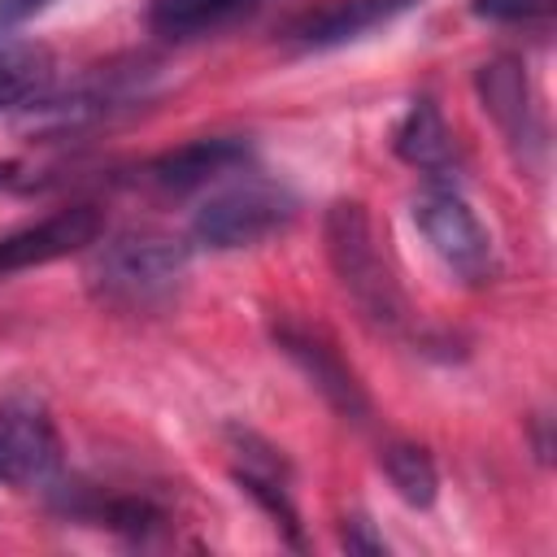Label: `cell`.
I'll return each mask as SVG.
<instances>
[{"mask_svg": "<svg viewBox=\"0 0 557 557\" xmlns=\"http://www.w3.org/2000/svg\"><path fill=\"white\" fill-rule=\"evenodd\" d=\"M100 231H104V218L96 205H65L39 222H26V226L0 235V278L87 252L100 239Z\"/></svg>", "mask_w": 557, "mask_h": 557, "instance_id": "obj_7", "label": "cell"}, {"mask_svg": "<svg viewBox=\"0 0 557 557\" xmlns=\"http://www.w3.org/2000/svg\"><path fill=\"white\" fill-rule=\"evenodd\" d=\"M557 0H470V13L492 26H540L548 22Z\"/></svg>", "mask_w": 557, "mask_h": 557, "instance_id": "obj_16", "label": "cell"}, {"mask_svg": "<svg viewBox=\"0 0 557 557\" xmlns=\"http://www.w3.org/2000/svg\"><path fill=\"white\" fill-rule=\"evenodd\" d=\"M392 144H396V157L405 165L422 170L431 183H448L453 187L457 165H461V152H457V139H453V131H448V122H444V113H440L435 100H426V96L413 100L405 109Z\"/></svg>", "mask_w": 557, "mask_h": 557, "instance_id": "obj_12", "label": "cell"}, {"mask_svg": "<svg viewBox=\"0 0 557 557\" xmlns=\"http://www.w3.org/2000/svg\"><path fill=\"white\" fill-rule=\"evenodd\" d=\"M296 218V196L270 178H239L218 187L191 218V244L209 252L252 248Z\"/></svg>", "mask_w": 557, "mask_h": 557, "instance_id": "obj_3", "label": "cell"}, {"mask_svg": "<svg viewBox=\"0 0 557 557\" xmlns=\"http://www.w3.org/2000/svg\"><path fill=\"white\" fill-rule=\"evenodd\" d=\"M413 222L426 235L431 252L457 278H466V283H487L492 278V239H487L483 222L474 218V209L461 200L457 187L431 183L413 200Z\"/></svg>", "mask_w": 557, "mask_h": 557, "instance_id": "obj_4", "label": "cell"}, {"mask_svg": "<svg viewBox=\"0 0 557 557\" xmlns=\"http://www.w3.org/2000/svg\"><path fill=\"white\" fill-rule=\"evenodd\" d=\"M61 470V435L52 413L30 396L0 400V483L17 492L48 487Z\"/></svg>", "mask_w": 557, "mask_h": 557, "instance_id": "obj_5", "label": "cell"}, {"mask_svg": "<svg viewBox=\"0 0 557 557\" xmlns=\"http://www.w3.org/2000/svg\"><path fill=\"white\" fill-rule=\"evenodd\" d=\"M52 0H0V35H13L17 26H26L35 13H44Z\"/></svg>", "mask_w": 557, "mask_h": 557, "instance_id": "obj_17", "label": "cell"}, {"mask_svg": "<svg viewBox=\"0 0 557 557\" xmlns=\"http://www.w3.org/2000/svg\"><path fill=\"white\" fill-rule=\"evenodd\" d=\"M13 170H17V165H0V187H4L9 178H13Z\"/></svg>", "mask_w": 557, "mask_h": 557, "instance_id": "obj_19", "label": "cell"}, {"mask_svg": "<svg viewBox=\"0 0 557 557\" xmlns=\"http://www.w3.org/2000/svg\"><path fill=\"white\" fill-rule=\"evenodd\" d=\"M474 91L487 109V117L505 131V139L513 144L518 157H527L531 148H544V126H540V109L527 83V70L513 57H496L487 65H479L474 74Z\"/></svg>", "mask_w": 557, "mask_h": 557, "instance_id": "obj_9", "label": "cell"}, {"mask_svg": "<svg viewBox=\"0 0 557 557\" xmlns=\"http://www.w3.org/2000/svg\"><path fill=\"white\" fill-rule=\"evenodd\" d=\"M48 78H52V52L44 44L0 48V113L35 104L44 96Z\"/></svg>", "mask_w": 557, "mask_h": 557, "instance_id": "obj_13", "label": "cell"}, {"mask_svg": "<svg viewBox=\"0 0 557 557\" xmlns=\"http://www.w3.org/2000/svg\"><path fill=\"white\" fill-rule=\"evenodd\" d=\"M322 239H326V261L339 278V287L348 292V300L379 331H400L409 322V300H405L396 270L387 265V257L374 239L366 205L361 200H335L326 209Z\"/></svg>", "mask_w": 557, "mask_h": 557, "instance_id": "obj_1", "label": "cell"}, {"mask_svg": "<svg viewBox=\"0 0 557 557\" xmlns=\"http://www.w3.org/2000/svg\"><path fill=\"white\" fill-rule=\"evenodd\" d=\"M252 0H148V26L157 35H174V39H187V35H200L218 22H226L231 13L248 9Z\"/></svg>", "mask_w": 557, "mask_h": 557, "instance_id": "obj_15", "label": "cell"}, {"mask_svg": "<svg viewBox=\"0 0 557 557\" xmlns=\"http://www.w3.org/2000/svg\"><path fill=\"white\" fill-rule=\"evenodd\" d=\"M422 0H326V4L309 9L305 17H296L287 39L300 52H331V48L366 39L370 30L392 26L396 17H405Z\"/></svg>", "mask_w": 557, "mask_h": 557, "instance_id": "obj_8", "label": "cell"}, {"mask_svg": "<svg viewBox=\"0 0 557 557\" xmlns=\"http://www.w3.org/2000/svg\"><path fill=\"white\" fill-rule=\"evenodd\" d=\"M248 161H252V144L248 139H239V135H200V139H187V144L161 152L148 165V178L161 191L187 196V191L222 183L226 174L244 170Z\"/></svg>", "mask_w": 557, "mask_h": 557, "instance_id": "obj_10", "label": "cell"}, {"mask_svg": "<svg viewBox=\"0 0 557 557\" xmlns=\"http://www.w3.org/2000/svg\"><path fill=\"white\" fill-rule=\"evenodd\" d=\"M379 466H383L387 483L396 487V496H400L405 505L426 509V505L435 500L440 474H435V461H431L426 448H418V444H409V440H387V444L379 448Z\"/></svg>", "mask_w": 557, "mask_h": 557, "instance_id": "obj_14", "label": "cell"}, {"mask_svg": "<svg viewBox=\"0 0 557 557\" xmlns=\"http://www.w3.org/2000/svg\"><path fill=\"white\" fill-rule=\"evenodd\" d=\"M344 548H348V553H383L387 544L370 531V522H366V518H352V522L344 527Z\"/></svg>", "mask_w": 557, "mask_h": 557, "instance_id": "obj_18", "label": "cell"}, {"mask_svg": "<svg viewBox=\"0 0 557 557\" xmlns=\"http://www.w3.org/2000/svg\"><path fill=\"white\" fill-rule=\"evenodd\" d=\"M187 274V244L152 231H131L91 244L87 287L113 309H157Z\"/></svg>", "mask_w": 557, "mask_h": 557, "instance_id": "obj_2", "label": "cell"}, {"mask_svg": "<svg viewBox=\"0 0 557 557\" xmlns=\"http://www.w3.org/2000/svg\"><path fill=\"white\" fill-rule=\"evenodd\" d=\"M148 74L144 65H100L96 74H87L78 87H70L57 100H44V117L57 126H83V122H100L117 109H131L135 100L148 96Z\"/></svg>", "mask_w": 557, "mask_h": 557, "instance_id": "obj_11", "label": "cell"}, {"mask_svg": "<svg viewBox=\"0 0 557 557\" xmlns=\"http://www.w3.org/2000/svg\"><path fill=\"white\" fill-rule=\"evenodd\" d=\"M274 339L278 348L300 366V374L322 392V400L348 418V422H370L374 418V405L366 396V383L357 379V370L339 357V348L331 344V335H322L318 326H305V322H292L283 318L274 326Z\"/></svg>", "mask_w": 557, "mask_h": 557, "instance_id": "obj_6", "label": "cell"}]
</instances>
